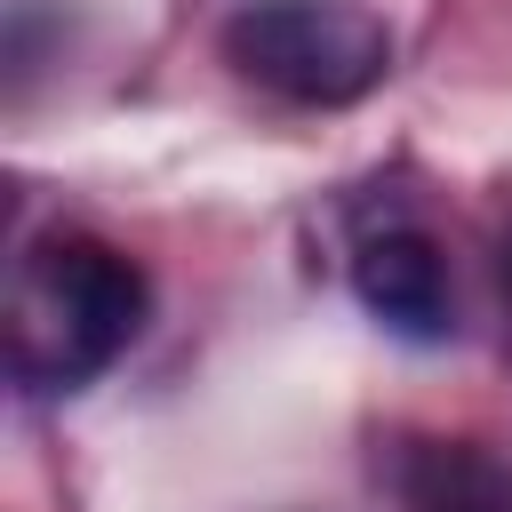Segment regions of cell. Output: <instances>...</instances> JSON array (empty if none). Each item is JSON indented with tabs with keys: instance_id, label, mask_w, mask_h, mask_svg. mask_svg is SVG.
I'll list each match as a JSON object with an SVG mask.
<instances>
[{
	"instance_id": "obj_1",
	"label": "cell",
	"mask_w": 512,
	"mask_h": 512,
	"mask_svg": "<svg viewBox=\"0 0 512 512\" xmlns=\"http://www.w3.org/2000/svg\"><path fill=\"white\" fill-rule=\"evenodd\" d=\"M144 312H152V280L136 256L88 232H56L16 264L8 368L24 392H80L144 336Z\"/></svg>"
},
{
	"instance_id": "obj_2",
	"label": "cell",
	"mask_w": 512,
	"mask_h": 512,
	"mask_svg": "<svg viewBox=\"0 0 512 512\" xmlns=\"http://www.w3.org/2000/svg\"><path fill=\"white\" fill-rule=\"evenodd\" d=\"M224 64L280 104L336 112L392 72V32L360 0H240L224 16Z\"/></svg>"
},
{
	"instance_id": "obj_3",
	"label": "cell",
	"mask_w": 512,
	"mask_h": 512,
	"mask_svg": "<svg viewBox=\"0 0 512 512\" xmlns=\"http://www.w3.org/2000/svg\"><path fill=\"white\" fill-rule=\"evenodd\" d=\"M352 296L408 344H440L456 336V296H448V264L424 232L408 224H384L352 248Z\"/></svg>"
},
{
	"instance_id": "obj_4",
	"label": "cell",
	"mask_w": 512,
	"mask_h": 512,
	"mask_svg": "<svg viewBox=\"0 0 512 512\" xmlns=\"http://www.w3.org/2000/svg\"><path fill=\"white\" fill-rule=\"evenodd\" d=\"M408 512H512V472L472 440H424L400 472Z\"/></svg>"
},
{
	"instance_id": "obj_5",
	"label": "cell",
	"mask_w": 512,
	"mask_h": 512,
	"mask_svg": "<svg viewBox=\"0 0 512 512\" xmlns=\"http://www.w3.org/2000/svg\"><path fill=\"white\" fill-rule=\"evenodd\" d=\"M504 288H512V232H504Z\"/></svg>"
}]
</instances>
